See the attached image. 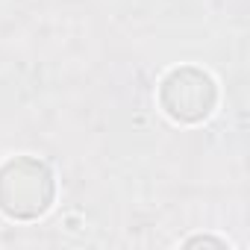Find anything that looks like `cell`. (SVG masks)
<instances>
[{
	"instance_id": "6da1fadb",
	"label": "cell",
	"mask_w": 250,
	"mask_h": 250,
	"mask_svg": "<svg viewBox=\"0 0 250 250\" xmlns=\"http://www.w3.org/2000/svg\"><path fill=\"white\" fill-rule=\"evenodd\" d=\"M53 200V174L33 156L9 159L0 168V209L9 218H39Z\"/></svg>"
},
{
	"instance_id": "7a4b0ae2",
	"label": "cell",
	"mask_w": 250,
	"mask_h": 250,
	"mask_svg": "<svg viewBox=\"0 0 250 250\" xmlns=\"http://www.w3.org/2000/svg\"><path fill=\"white\" fill-rule=\"evenodd\" d=\"M159 97H162V106L171 118L194 124L212 112L215 83L209 74H203L197 68H177L165 77Z\"/></svg>"
},
{
	"instance_id": "3957f363",
	"label": "cell",
	"mask_w": 250,
	"mask_h": 250,
	"mask_svg": "<svg viewBox=\"0 0 250 250\" xmlns=\"http://www.w3.org/2000/svg\"><path fill=\"white\" fill-rule=\"evenodd\" d=\"M191 244H215V247H224V241H218V238H191L188 247H191Z\"/></svg>"
}]
</instances>
